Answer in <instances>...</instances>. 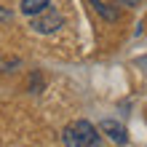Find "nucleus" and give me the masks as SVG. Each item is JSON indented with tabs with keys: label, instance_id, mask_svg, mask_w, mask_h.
<instances>
[{
	"label": "nucleus",
	"instance_id": "f257e3e1",
	"mask_svg": "<svg viewBox=\"0 0 147 147\" xmlns=\"http://www.w3.org/2000/svg\"><path fill=\"white\" fill-rule=\"evenodd\" d=\"M64 147H99V134L88 120H75L62 134Z\"/></svg>",
	"mask_w": 147,
	"mask_h": 147
},
{
	"label": "nucleus",
	"instance_id": "f03ea898",
	"mask_svg": "<svg viewBox=\"0 0 147 147\" xmlns=\"http://www.w3.org/2000/svg\"><path fill=\"white\" fill-rule=\"evenodd\" d=\"M64 24V19H62V13L59 11H54V8H43L40 13H35L32 16V30L35 32H40V35H48V32H54V30H59Z\"/></svg>",
	"mask_w": 147,
	"mask_h": 147
},
{
	"label": "nucleus",
	"instance_id": "7ed1b4c3",
	"mask_svg": "<svg viewBox=\"0 0 147 147\" xmlns=\"http://www.w3.org/2000/svg\"><path fill=\"white\" fill-rule=\"evenodd\" d=\"M99 128L110 136L112 142H118V144H126V142H128V136H126V126H123V123H118V120H110V118H107V120H102V126H99Z\"/></svg>",
	"mask_w": 147,
	"mask_h": 147
},
{
	"label": "nucleus",
	"instance_id": "20e7f679",
	"mask_svg": "<svg viewBox=\"0 0 147 147\" xmlns=\"http://www.w3.org/2000/svg\"><path fill=\"white\" fill-rule=\"evenodd\" d=\"M91 5L96 8V13L102 16V19H107V22H115L118 16H120V13H118V8H115V5H110L107 0H91Z\"/></svg>",
	"mask_w": 147,
	"mask_h": 147
},
{
	"label": "nucleus",
	"instance_id": "39448f33",
	"mask_svg": "<svg viewBox=\"0 0 147 147\" xmlns=\"http://www.w3.org/2000/svg\"><path fill=\"white\" fill-rule=\"evenodd\" d=\"M48 5H51V0H22V13L35 16V13L43 11V8H48Z\"/></svg>",
	"mask_w": 147,
	"mask_h": 147
},
{
	"label": "nucleus",
	"instance_id": "423d86ee",
	"mask_svg": "<svg viewBox=\"0 0 147 147\" xmlns=\"http://www.w3.org/2000/svg\"><path fill=\"white\" fill-rule=\"evenodd\" d=\"M123 5H139V3H144V0H120Z\"/></svg>",
	"mask_w": 147,
	"mask_h": 147
}]
</instances>
